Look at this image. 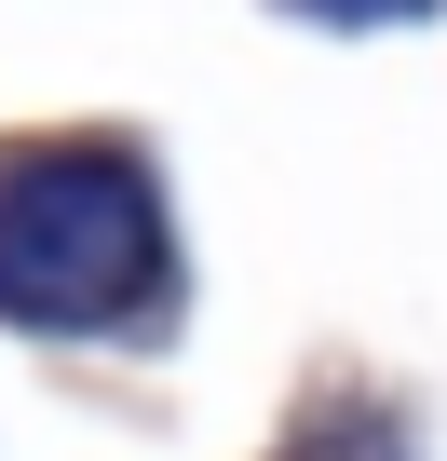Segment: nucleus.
<instances>
[{"label":"nucleus","instance_id":"f257e3e1","mask_svg":"<svg viewBox=\"0 0 447 461\" xmlns=\"http://www.w3.org/2000/svg\"><path fill=\"white\" fill-rule=\"evenodd\" d=\"M163 285V203L122 149H41L0 176V312L14 326H122Z\"/></svg>","mask_w":447,"mask_h":461},{"label":"nucleus","instance_id":"f03ea898","mask_svg":"<svg viewBox=\"0 0 447 461\" xmlns=\"http://www.w3.org/2000/svg\"><path fill=\"white\" fill-rule=\"evenodd\" d=\"M312 14H420V0H312Z\"/></svg>","mask_w":447,"mask_h":461}]
</instances>
